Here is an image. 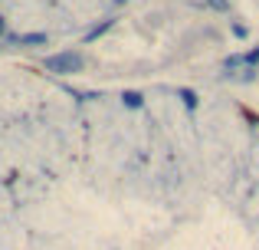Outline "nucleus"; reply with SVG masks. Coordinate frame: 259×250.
<instances>
[{"instance_id": "f257e3e1", "label": "nucleus", "mask_w": 259, "mask_h": 250, "mask_svg": "<svg viewBox=\"0 0 259 250\" xmlns=\"http://www.w3.org/2000/svg\"><path fill=\"white\" fill-rule=\"evenodd\" d=\"M46 69L50 73H59V76H69V73H79L82 69V56L79 53H56V56H46Z\"/></svg>"}, {"instance_id": "f03ea898", "label": "nucleus", "mask_w": 259, "mask_h": 250, "mask_svg": "<svg viewBox=\"0 0 259 250\" xmlns=\"http://www.w3.org/2000/svg\"><path fill=\"white\" fill-rule=\"evenodd\" d=\"M240 66H259V46H253V50L240 53V56H230L227 63H223V69H240Z\"/></svg>"}, {"instance_id": "7ed1b4c3", "label": "nucleus", "mask_w": 259, "mask_h": 250, "mask_svg": "<svg viewBox=\"0 0 259 250\" xmlns=\"http://www.w3.org/2000/svg\"><path fill=\"white\" fill-rule=\"evenodd\" d=\"M121 102H125L128 109H141V105H145V99H141V92H125V96H121Z\"/></svg>"}, {"instance_id": "20e7f679", "label": "nucleus", "mask_w": 259, "mask_h": 250, "mask_svg": "<svg viewBox=\"0 0 259 250\" xmlns=\"http://www.w3.org/2000/svg\"><path fill=\"white\" fill-rule=\"evenodd\" d=\"M181 99H184V105H187V109H194V105H197V96L190 89H181Z\"/></svg>"}, {"instance_id": "39448f33", "label": "nucleus", "mask_w": 259, "mask_h": 250, "mask_svg": "<svg viewBox=\"0 0 259 250\" xmlns=\"http://www.w3.org/2000/svg\"><path fill=\"white\" fill-rule=\"evenodd\" d=\"M20 43H46V37L43 33H30V37H17Z\"/></svg>"}, {"instance_id": "423d86ee", "label": "nucleus", "mask_w": 259, "mask_h": 250, "mask_svg": "<svg viewBox=\"0 0 259 250\" xmlns=\"http://www.w3.org/2000/svg\"><path fill=\"white\" fill-rule=\"evenodd\" d=\"M0 33H4V20H0Z\"/></svg>"}]
</instances>
